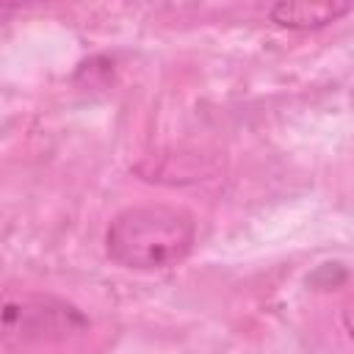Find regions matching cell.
Instances as JSON below:
<instances>
[{"instance_id": "cell-2", "label": "cell", "mask_w": 354, "mask_h": 354, "mask_svg": "<svg viewBox=\"0 0 354 354\" xmlns=\"http://www.w3.org/2000/svg\"><path fill=\"white\" fill-rule=\"evenodd\" d=\"M88 329L86 313L53 293L0 279V340L58 343Z\"/></svg>"}, {"instance_id": "cell-3", "label": "cell", "mask_w": 354, "mask_h": 354, "mask_svg": "<svg viewBox=\"0 0 354 354\" xmlns=\"http://www.w3.org/2000/svg\"><path fill=\"white\" fill-rule=\"evenodd\" d=\"M351 11V3H277L268 17L271 22L293 30H313L337 22Z\"/></svg>"}, {"instance_id": "cell-1", "label": "cell", "mask_w": 354, "mask_h": 354, "mask_svg": "<svg viewBox=\"0 0 354 354\" xmlns=\"http://www.w3.org/2000/svg\"><path fill=\"white\" fill-rule=\"evenodd\" d=\"M196 243V218L177 205H130L105 230L108 257L130 271H158L183 263Z\"/></svg>"}]
</instances>
